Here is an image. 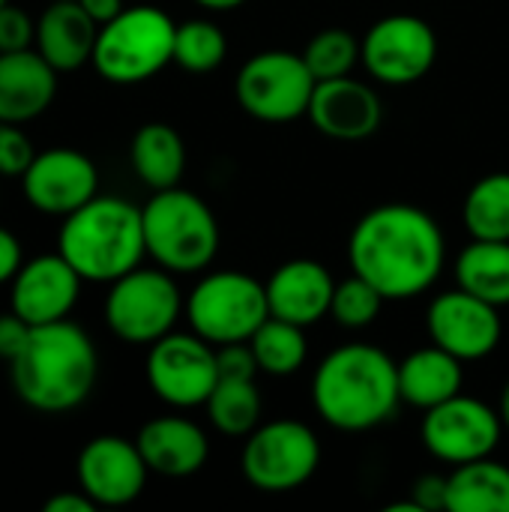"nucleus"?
Instances as JSON below:
<instances>
[{
	"label": "nucleus",
	"mask_w": 509,
	"mask_h": 512,
	"mask_svg": "<svg viewBox=\"0 0 509 512\" xmlns=\"http://www.w3.org/2000/svg\"><path fill=\"white\" fill-rule=\"evenodd\" d=\"M447 258V240L435 216L414 204H381L351 231V273L372 282L387 300L429 291Z\"/></svg>",
	"instance_id": "nucleus-1"
},
{
	"label": "nucleus",
	"mask_w": 509,
	"mask_h": 512,
	"mask_svg": "<svg viewBox=\"0 0 509 512\" xmlns=\"http://www.w3.org/2000/svg\"><path fill=\"white\" fill-rule=\"evenodd\" d=\"M9 378L27 408L66 414L90 399L99 378V354L93 339L69 318L39 324L9 360Z\"/></svg>",
	"instance_id": "nucleus-2"
},
{
	"label": "nucleus",
	"mask_w": 509,
	"mask_h": 512,
	"mask_svg": "<svg viewBox=\"0 0 509 512\" xmlns=\"http://www.w3.org/2000/svg\"><path fill=\"white\" fill-rule=\"evenodd\" d=\"M312 405L339 432H369L402 405L399 363L378 345H342L318 363Z\"/></svg>",
	"instance_id": "nucleus-3"
},
{
	"label": "nucleus",
	"mask_w": 509,
	"mask_h": 512,
	"mask_svg": "<svg viewBox=\"0 0 509 512\" xmlns=\"http://www.w3.org/2000/svg\"><path fill=\"white\" fill-rule=\"evenodd\" d=\"M57 252L84 282H117L129 270L141 267V258L147 255L141 207L117 195L90 198L63 219Z\"/></svg>",
	"instance_id": "nucleus-4"
},
{
	"label": "nucleus",
	"mask_w": 509,
	"mask_h": 512,
	"mask_svg": "<svg viewBox=\"0 0 509 512\" xmlns=\"http://www.w3.org/2000/svg\"><path fill=\"white\" fill-rule=\"evenodd\" d=\"M147 255L168 273H201L219 252V222L207 201L171 186L153 192L141 207Z\"/></svg>",
	"instance_id": "nucleus-5"
},
{
	"label": "nucleus",
	"mask_w": 509,
	"mask_h": 512,
	"mask_svg": "<svg viewBox=\"0 0 509 512\" xmlns=\"http://www.w3.org/2000/svg\"><path fill=\"white\" fill-rule=\"evenodd\" d=\"M174 33L177 24L165 9L126 6L99 27L90 63L111 84H141L174 63Z\"/></svg>",
	"instance_id": "nucleus-6"
},
{
	"label": "nucleus",
	"mask_w": 509,
	"mask_h": 512,
	"mask_svg": "<svg viewBox=\"0 0 509 512\" xmlns=\"http://www.w3.org/2000/svg\"><path fill=\"white\" fill-rule=\"evenodd\" d=\"M186 318L192 333L210 345L249 342L270 318L267 285L240 270H219L204 276L186 297Z\"/></svg>",
	"instance_id": "nucleus-7"
},
{
	"label": "nucleus",
	"mask_w": 509,
	"mask_h": 512,
	"mask_svg": "<svg viewBox=\"0 0 509 512\" xmlns=\"http://www.w3.org/2000/svg\"><path fill=\"white\" fill-rule=\"evenodd\" d=\"M186 300L174 276L162 267H135L117 282L105 297L108 330L129 345H153L174 330Z\"/></svg>",
	"instance_id": "nucleus-8"
},
{
	"label": "nucleus",
	"mask_w": 509,
	"mask_h": 512,
	"mask_svg": "<svg viewBox=\"0 0 509 512\" xmlns=\"http://www.w3.org/2000/svg\"><path fill=\"white\" fill-rule=\"evenodd\" d=\"M321 465V441L300 420H270L246 435L240 468L249 486L285 495L306 486Z\"/></svg>",
	"instance_id": "nucleus-9"
},
{
	"label": "nucleus",
	"mask_w": 509,
	"mask_h": 512,
	"mask_svg": "<svg viewBox=\"0 0 509 512\" xmlns=\"http://www.w3.org/2000/svg\"><path fill=\"white\" fill-rule=\"evenodd\" d=\"M318 78L306 66L303 54L294 51H261L252 54L234 81L237 102L246 114L264 123H291L309 114V102Z\"/></svg>",
	"instance_id": "nucleus-10"
},
{
	"label": "nucleus",
	"mask_w": 509,
	"mask_h": 512,
	"mask_svg": "<svg viewBox=\"0 0 509 512\" xmlns=\"http://www.w3.org/2000/svg\"><path fill=\"white\" fill-rule=\"evenodd\" d=\"M147 384L171 408L189 411L207 405L213 387L219 384L216 345L198 333H168L147 351Z\"/></svg>",
	"instance_id": "nucleus-11"
},
{
	"label": "nucleus",
	"mask_w": 509,
	"mask_h": 512,
	"mask_svg": "<svg viewBox=\"0 0 509 512\" xmlns=\"http://www.w3.org/2000/svg\"><path fill=\"white\" fill-rule=\"evenodd\" d=\"M360 60L375 81L387 87H405L426 78L435 66L438 36L426 18L396 12L366 30Z\"/></svg>",
	"instance_id": "nucleus-12"
},
{
	"label": "nucleus",
	"mask_w": 509,
	"mask_h": 512,
	"mask_svg": "<svg viewBox=\"0 0 509 512\" xmlns=\"http://www.w3.org/2000/svg\"><path fill=\"white\" fill-rule=\"evenodd\" d=\"M420 423V441L423 447L447 465H465L477 462L495 453L501 435H504V420L498 408L474 399V396H453L429 411H423Z\"/></svg>",
	"instance_id": "nucleus-13"
},
{
	"label": "nucleus",
	"mask_w": 509,
	"mask_h": 512,
	"mask_svg": "<svg viewBox=\"0 0 509 512\" xmlns=\"http://www.w3.org/2000/svg\"><path fill=\"white\" fill-rule=\"evenodd\" d=\"M24 201L45 216H69L99 195L93 159L75 147H48L33 156L21 177Z\"/></svg>",
	"instance_id": "nucleus-14"
},
{
	"label": "nucleus",
	"mask_w": 509,
	"mask_h": 512,
	"mask_svg": "<svg viewBox=\"0 0 509 512\" xmlns=\"http://www.w3.org/2000/svg\"><path fill=\"white\" fill-rule=\"evenodd\" d=\"M429 339L459 357L462 363H474L489 357L504 336L501 309L468 294L465 288L444 291L429 303L426 312Z\"/></svg>",
	"instance_id": "nucleus-15"
},
{
	"label": "nucleus",
	"mask_w": 509,
	"mask_h": 512,
	"mask_svg": "<svg viewBox=\"0 0 509 512\" xmlns=\"http://www.w3.org/2000/svg\"><path fill=\"white\" fill-rule=\"evenodd\" d=\"M147 462L135 441L120 435H99L87 441L75 462L78 489L96 507H126L147 486Z\"/></svg>",
	"instance_id": "nucleus-16"
},
{
	"label": "nucleus",
	"mask_w": 509,
	"mask_h": 512,
	"mask_svg": "<svg viewBox=\"0 0 509 512\" xmlns=\"http://www.w3.org/2000/svg\"><path fill=\"white\" fill-rule=\"evenodd\" d=\"M81 276L78 270L60 255H39L27 264L12 279L9 291V306L15 315H21L30 327L39 324H54L69 318V312L78 303L81 294Z\"/></svg>",
	"instance_id": "nucleus-17"
},
{
	"label": "nucleus",
	"mask_w": 509,
	"mask_h": 512,
	"mask_svg": "<svg viewBox=\"0 0 509 512\" xmlns=\"http://www.w3.org/2000/svg\"><path fill=\"white\" fill-rule=\"evenodd\" d=\"M306 117L333 141H363L381 129L384 105L372 84L342 75L315 84Z\"/></svg>",
	"instance_id": "nucleus-18"
},
{
	"label": "nucleus",
	"mask_w": 509,
	"mask_h": 512,
	"mask_svg": "<svg viewBox=\"0 0 509 512\" xmlns=\"http://www.w3.org/2000/svg\"><path fill=\"white\" fill-rule=\"evenodd\" d=\"M336 279L330 270L312 258H294L285 261L270 279H267V303L270 315L291 321L297 327H312L324 315H330Z\"/></svg>",
	"instance_id": "nucleus-19"
},
{
	"label": "nucleus",
	"mask_w": 509,
	"mask_h": 512,
	"mask_svg": "<svg viewBox=\"0 0 509 512\" xmlns=\"http://www.w3.org/2000/svg\"><path fill=\"white\" fill-rule=\"evenodd\" d=\"M57 69L36 51L0 54V123H30L57 96Z\"/></svg>",
	"instance_id": "nucleus-20"
},
{
	"label": "nucleus",
	"mask_w": 509,
	"mask_h": 512,
	"mask_svg": "<svg viewBox=\"0 0 509 512\" xmlns=\"http://www.w3.org/2000/svg\"><path fill=\"white\" fill-rule=\"evenodd\" d=\"M135 444L150 474L171 480L198 474L210 456V441L204 429L189 417H156L141 426Z\"/></svg>",
	"instance_id": "nucleus-21"
},
{
	"label": "nucleus",
	"mask_w": 509,
	"mask_h": 512,
	"mask_svg": "<svg viewBox=\"0 0 509 512\" xmlns=\"http://www.w3.org/2000/svg\"><path fill=\"white\" fill-rule=\"evenodd\" d=\"M99 24L78 0H54L36 21V51L57 69L75 72L93 60Z\"/></svg>",
	"instance_id": "nucleus-22"
},
{
	"label": "nucleus",
	"mask_w": 509,
	"mask_h": 512,
	"mask_svg": "<svg viewBox=\"0 0 509 512\" xmlns=\"http://www.w3.org/2000/svg\"><path fill=\"white\" fill-rule=\"evenodd\" d=\"M465 363L453 357L450 351L438 348L435 342L429 348H420L408 354L399 363V396L405 405L429 411L453 396L462 393L465 384Z\"/></svg>",
	"instance_id": "nucleus-23"
},
{
	"label": "nucleus",
	"mask_w": 509,
	"mask_h": 512,
	"mask_svg": "<svg viewBox=\"0 0 509 512\" xmlns=\"http://www.w3.org/2000/svg\"><path fill=\"white\" fill-rule=\"evenodd\" d=\"M132 168L144 186L153 192L180 186L186 171V144L180 132L168 123H144L129 147Z\"/></svg>",
	"instance_id": "nucleus-24"
},
{
	"label": "nucleus",
	"mask_w": 509,
	"mask_h": 512,
	"mask_svg": "<svg viewBox=\"0 0 509 512\" xmlns=\"http://www.w3.org/2000/svg\"><path fill=\"white\" fill-rule=\"evenodd\" d=\"M447 512H509V468L492 456L456 465L447 477Z\"/></svg>",
	"instance_id": "nucleus-25"
},
{
	"label": "nucleus",
	"mask_w": 509,
	"mask_h": 512,
	"mask_svg": "<svg viewBox=\"0 0 509 512\" xmlns=\"http://www.w3.org/2000/svg\"><path fill=\"white\" fill-rule=\"evenodd\" d=\"M456 282L498 309L509 306V240H471L456 261Z\"/></svg>",
	"instance_id": "nucleus-26"
},
{
	"label": "nucleus",
	"mask_w": 509,
	"mask_h": 512,
	"mask_svg": "<svg viewBox=\"0 0 509 512\" xmlns=\"http://www.w3.org/2000/svg\"><path fill=\"white\" fill-rule=\"evenodd\" d=\"M210 426L228 438H246L261 426V390L255 378H219L207 399Z\"/></svg>",
	"instance_id": "nucleus-27"
},
{
	"label": "nucleus",
	"mask_w": 509,
	"mask_h": 512,
	"mask_svg": "<svg viewBox=\"0 0 509 512\" xmlns=\"http://www.w3.org/2000/svg\"><path fill=\"white\" fill-rule=\"evenodd\" d=\"M249 345L255 351L258 369L273 378H288V375L300 372L309 357L306 327H297V324L273 318V315L252 333Z\"/></svg>",
	"instance_id": "nucleus-28"
},
{
	"label": "nucleus",
	"mask_w": 509,
	"mask_h": 512,
	"mask_svg": "<svg viewBox=\"0 0 509 512\" xmlns=\"http://www.w3.org/2000/svg\"><path fill=\"white\" fill-rule=\"evenodd\" d=\"M465 228L474 240H509V174L480 177L462 207Z\"/></svg>",
	"instance_id": "nucleus-29"
},
{
	"label": "nucleus",
	"mask_w": 509,
	"mask_h": 512,
	"mask_svg": "<svg viewBox=\"0 0 509 512\" xmlns=\"http://www.w3.org/2000/svg\"><path fill=\"white\" fill-rule=\"evenodd\" d=\"M228 54V39L219 24L207 18H189L177 24L174 33V63L186 72L204 75L222 66Z\"/></svg>",
	"instance_id": "nucleus-30"
},
{
	"label": "nucleus",
	"mask_w": 509,
	"mask_h": 512,
	"mask_svg": "<svg viewBox=\"0 0 509 512\" xmlns=\"http://www.w3.org/2000/svg\"><path fill=\"white\" fill-rule=\"evenodd\" d=\"M360 51H363V42L351 30L327 27L309 39L303 60L318 81H330V78L351 75V69L360 63Z\"/></svg>",
	"instance_id": "nucleus-31"
},
{
	"label": "nucleus",
	"mask_w": 509,
	"mask_h": 512,
	"mask_svg": "<svg viewBox=\"0 0 509 512\" xmlns=\"http://www.w3.org/2000/svg\"><path fill=\"white\" fill-rule=\"evenodd\" d=\"M384 303H387V297L372 282L351 273L345 282H336L330 315L336 318V324H342L348 330H363L378 321Z\"/></svg>",
	"instance_id": "nucleus-32"
},
{
	"label": "nucleus",
	"mask_w": 509,
	"mask_h": 512,
	"mask_svg": "<svg viewBox=\"0 0 509 512\" xmlns=\"http://www.w3.org/2000/svg\"><path fill=\"white\" fill-rule=\"evenodd\" d=\"M36 150L18 123H0V177H24Z\"/></svg>",
	"instance_id": "nucleus-33"
},
{
	"label": "nucleus",
	"mask_w": 509,
	"mask_h": 512,
	"mask_svg": "<svg viewBox=\"0 0 509 512\" xmlns=\"http://www.w3.org/2000/svg\"><path fill=\"white\" fill-rule=\"evenodd\" d=\"M36 42V21L15 3L0 6V54L24 51Z\"/></svg>",
	"instance_id": "nucleus-34"
},
{
	"label": "nucleus",
	"mask_w": 509,
	"mask_h": 512,
	"mask_svg": "<svg viewBox=\"0 0 509 512\" xmlns=\"http://www.w3.org/2000/svg\"><path fill=\"white\" fill-rule=\"evenodd\" d=\"M219 378H258V360L249 342H231L216 348Z\"/></svg>",
	"instance_id": "nucleus-35"
},
{
	"label": "nucleus",
	"mask_w": 509,
	"mask_h": 512,
	"mask_svg": "<svg viewBox=\"0 0 509 512\" xmlns=\"http://www.w3.org/2000/svg\"><path fill=\"white\" fill-rule=\"evenodd\" d=\"M411 504L417 507V512L447 510V477H441V474H426V477H420V480L414 483Z\"/></svg>",
	"instance_id": "nucleus-36"
},
{
	"label": "nucleus",
	"mask_w": 509,
	"mask_h": 512,
	"mask_svg": "<svg viewBox=\"0 0 509 512\" xmlns=\"http://www.w3.org/2000/svg\"><path fill=\"white\" fill-rule=\"evenodd\" d=\"M30 330H33V327H30L21 315H15V312L0 315V357H3L6 363L27 345Z\"/></svg>",
	"instance_id": "nucleus-37"
},
{
	"label": "nucleus",
	"mask_w": 509,
	"mask_h": 512,
	"mask_svg": "<svg viewBox=\"0 0 509 512\" xmlns=\"http://www.w3.org/2000/svg\"><path fill=\"white\" fill-rule=\"evenodd\" d=\"M21 264H24L21 240L9 228H0V285L12 282L15 273L21 270Z\"/></svg>",
	"instance_id": "nucleus-38"
},
{
	"label": "nucleus",
	"mask_w": 509,
	"mask_h": 512,
	"mask_svg": "<svg viewBox=\"0 0 509 512\" xmlns=\"http://www.w3.org/2000/svg\"><path fill=\"white\" fill-rule=\"evenodd\" d=\"M45 512H96L99 507L81 492V489H75V492H57V495H51L48 501H45Z\"/></svg>",
	"instance_id": "nucleus-39"
},
{
	"label": "nucleus",
	"mask_w": 509,
	"mask_h": 512,
	"mask_svg": "<svg viewBox=\"0 0 509 512\" xmlns=\"http://www.w3.org/2000/svg\"><path fill=\"white\" fill-rule=\"evenodd\" d=\"M84 9H87V15L102 27V24H108L111 18H117L126 6H123V0H78Z\"/></svg>",
	"instance_id": "nucleus-40"
},
{
	"label": "nucleus",
	"mask_w": 509,
	"mask_h": 512,
	"mask_svg": "<svg viewBox=\"0 0 509 512\" xmlns=\"http://www.w3.org/2000/svg\"><path fill=\"white\" fill-rule=\"evenodd\" d=\"M198 6H204V9H216V12H228V9H237V6H243L246 0H195Z\"/></svg>",
	"instance_id": "nucleus-41"
},
{
	"label": "nucleus",
	"mask_w": 509,
	"mask_h": 512,
	"mask_svg": "<svg viewBox=\"0 0 509 512\" xmlns=\"http://www.w3.org/2000/svg\"><path fill=\"white\" fill-rule=\"evenodd\" d=\"M498 414H501V420H504V429H507V432H509V381H507V384H504V390H501Z\"/></svg>",
	"instance_id": "nucleus-42"
},
{
	"label": "nucleus",
	"mask_w": 509,
	"mask_h": 512,
	"mask_svg": "<svg viewBox=\"0 0 509 512\" xmlns=\"http://www.w3.org/2000/svg\"><path fill=\"white\" fill-rule=\"evenodd\" d=\"M6 3H9V0H0V6H6Z\"/></svg>",
	"instance_id": "nucleus-43"
}]
</instances>
